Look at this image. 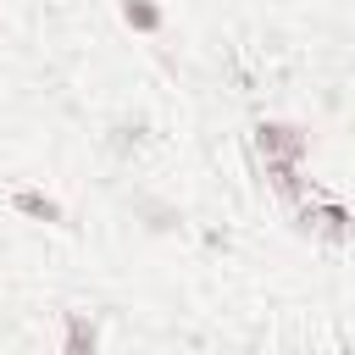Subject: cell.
<instances>
[{"mask_svg":"<svg viewBox=\"0 0 355 355\" xmlns=\"http://www.w3.org/2000/svg\"><path fill=\"white\" fill-rule=\"evenodd\" d=\"M94 344H100V333H94L83 316H67V349L78 355V349H94Z\"/></svg>","mask_w":355,"mask_h":355,"instance_id":"3957f363","label":"cell"},{"mask_svg":"<svg viewBox=\"0 0 355 355\" xmlns=\"http://www.w3.org/2000/svg\"><path fill=\"white\" fill-rule=\"evenodd\" d=\"M122 17H128L133 28H144V33H150V28H161V11H155L150 0H122Z\"/></svg>","mask_w":355,"mask_h":355,"instance_id":"277c9868","label":"cell"},{"mask_svg":"<svg viewBox=\"0 0 355 355\" xmlns=\"http://www.w3.org/2000/svg\"><path fill=\"white\" fill-rule=\"evenodd\" d=\"M11 205H17L22 216H39V222H67V216H61V205H55L50 194H39V189H17V194H11Z\"/></svg>","mask_w":355,"mask_h":355,"instance_id":"7a4b0ae2","label":"cell"},{"mask_svg":"<svg viewBox=\"0 0 355 355\" xmlns=\"http://www.w3.org/2000/svg\"><path fill=\"white\" fill-rule=\"evenodd\" d=\"M255 144H261L266 155H294V161L305 155V133L288 128V122H261V128H255Z\"/></svg>","mask_w":355,"mask_h":355,"instance_id":"6da1fadb","label":"cell"}]
</instances>
